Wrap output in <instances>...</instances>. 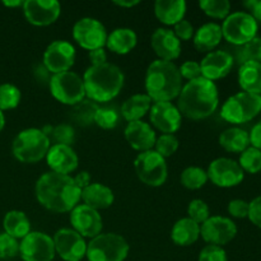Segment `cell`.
<instances>
[{"label":"cell","instance_id":"cell-52","mask_svg":"<svg viewBox=\"0 0 261 261\" xmlns=\"http://www.w3.org/2000/svg\"><path fill=\"white\" fill-rule=\"evenodd\" d=\"M73 178H74V181H75L76 186H78L81 190H83L84 188H87L88 185H91V175H89L87 171H81V172L76 173Z\"/></svg>","mask_w":261,"mask_h":261},{"label":"cell","instance_id":"cell-25","mask_svg":"<svg viewBox=\"0 0 261 261\" xmlns=\"http://www.w3.org/2000/svg\"><path fill=\"white\" fill-rule=\"evenodd\" d=\"M186 7L184 0H157L154 3V14L163 24L175 25L185 17Z\"/></svg>","mask_w":261,"mask_h":261},{"label":"cell","instance_id":"cell-3","mask_svg":"<svg viewBox=\"0 0 261 261\" xmlns=\"http://www.w3.org/2000/svg\"><path fill=\"white\" fill-rule=\"evenodd\" d=\"M182 89L178 68L171 61L154 60L145 74L147 96L154 102H171Z\"/></svg>","mask_w":261,"mask_h":261},{"label":"cell","instance_id":"cell-9","mask_svg":"<svg viewBox=\"0 0 261 261\" xmlns=\"http://www.w3.org/2000/svg\"><path fill=\"white\" fill-rule=\"evenodd\" d=\"M221 27L223 38L239 47L256 37L259 30L257 22L247 12L229 13Z\"/></svg>","mask_w":261,"mask_h":261},{"label":"cell","instance_id":"cell-8","mask_svg":"<svg viewBox=\"0 0 261 261\" xmlns=\"http://www.w3.org/2000/svg\"><path fill=\"white\" fill-rule=\"evenodd\" d=\"M48 86L54 98L64 105L74 106L86 98L83 78L74 71L53 74Z\"/></svg>","mask_w":261,"mask_h":261},{"label":"cell","instance_id":"cell-6","mask_svg":"<svg viewBox=\"0 0 261 261\" xmlns=\"http://www.w3.org/2000/svg\"><path fill=\"white\" fill-rule=\"evenodd\" d=\"M260 112L261 96L240 92L224 102L221 110V116L229 124L240 125L251 121Z\"/></svg>","mask_w":261,"mask_h":261},{"label":"cell","instance_id":"cell-49","mask_svg":"<svg viewBox=\"0 0 261 261\" xmlns=\"http://www.w3.org/2000/svg\"><path fill=\"white\" fill-rule=\"evenodd\" d=\"M244 7L249 10V14L257 22L261 23V0H247L244 3Z\"/></svg>","mask_w":261,"mask_h":261},{"label":"cell","instance_id":"cell-32","mask_svg":"<svg viewBox=\"0 0 261 261\" xmlns=\"http://www.w3.org/2000/svg\"><path fill=\"white\" fill-rule=\"evenodd\" d=\"M5 233L14 237L15 240H23L31 232V223L25 213L20 211H10L5 214L3 221Z\"/></svg>","mask_w":261,"mask_h":261},{"label":"cell","instance_id":"cell-53","mask_svg":"<svg viewBox=\"0 0 261 261\" xmlns=\"http://www.w3.org/2000/svg\"><path fill=\"white\" fill-rule=\"evenodd\" d=\"M35 76L38 82H41V83H47V84L50 83V79H51L50 71L45 68V65H43V64L36 66Z\"/></svg>","mask_w":261,"mask_h":261},{"label":"cell","instance_id":"cell-34","mask_svg":"<svg viewBox=\"0 0 261 261\" xmlns=\"http://www.w3.org/2000/svg\"><path fill=\"white\" fill-rule=\"evenodd\" d=\"M208 181L206 171L200 167H188L181 173V184L189 190H198L201 189Z\"/></svg>","mask_w":261,"mask_h":261},{"label":"cell","instance_id":"cell-47","mask_svg":"<svg viewBox=\"0 0 261 261\" xmlns=\"http://www.w3.org/2000/svg\"><path fill=\"white\" fill-rule=\"evenodd\" d=\"M173 33L176 35V37L178 40L182 41H189L194 37V33H195V30H194L193 24H191L189 20L182 19L178 23L175 24V30H173Z\"/></svg>","mask_w":261,"mask_h":261},{"label":"cell","instance_id":"cell-30","mask_svg":"<svg viewBox=\"0 0 261 261\" xmlns=\"http://www.w3.org/2000/svg\"><path fill=\"white\" fill-rule=\"evenodd\" d=\"M219 144L231 153H242L250 147V135L241 127H229L219 135Z\"/></svg>","mask_w":261,"mask_h":261},{"label":"cell","instance_id":"cell-18","mask_svg":"<svg viewBox=\"0 0 261 261\" xmlns=\"http://www.w3.org/2000/svg\"><path fill=\"white\" fill-rule=\"evenodd\" d=\"M70 223L73 229L78 232L82 237L94 239L101 234L102 218L99 213L84 204H78L70 212Z\"/></svg>","mask_w":261,"mask_h":261},{"label":"cell","instance_id":"cell-7","mask_svg":"<svg viewBox=\"0 0 261 261\" xmlns=\"http://www.w3.org/2000/svg\"><path fill=\"white\" fill-rule=\"evenodd\" d=\"M129 254V244L116 233H101L87 244L88 261H124Z\"/></svg>","mask_w":261,"mask_h":261},{"label":"cell","instance_id":"cell-12","mask_svg":"<svg viewBox=\"0 0 261 261\" xmlns=\"http://www.w3.org/2000/svg\"><path fill=\"white\" fill-rule=\"evenodd\" d=\"M107 33L105 25L94 18L86 17L79 19L73 27V37L86 50L92 51L106 46Z\"/></svg>","mask_w":261,"mask_h":261},{"label":"cell","instance_id":"cell-42","mask_svg":"<svg viewBox=\"0 0 261 261\" xmlns=\"http://www.w3.org/2000/svg\"><path fill=\"white\" fill-rule=\"evenodd\" d=\"M19 254V244L18 240L3 232L0 233V259H13Z\"/></svg>","mask_w":261,"mask_h":261},{"label":"cell","instance_id":"cell-23","mask_svg":"<svg viewBox=\"0 0 261 261\" xmlns=\"http://www.w3.org/2000/svg\"><path fill=\"white\" fill-rule=\"evenodd\" d=\"M125 138L130 147L134 148L135 150H139L140 153L152 149L157 140L152 126L142 120L127 124V126L125 127Z\"/></svg>","mask_w":261,"mask_h":261},{"label":"cell","instance_id":"cell-28","mask_svg":"<svg viewBox=\"0 0 261 261\" xmlns=\"http://www.w3.org/2000/svg\"><path fill=\"white\" fill-rule=\"evenodd\" d=\"M138 36L132 28H116L107 36L106 46L110 51L119 55L129 54L137 46Z\"/></svg>","mask_w":261,"mask_h":261},{"label":"cell","instance_id":"cell-27","mask_svg":"<svg viewBox=\"0 0 261 261\" xmlns=\"http://www.w3.org/2000/svg\"><path fill=\"white\" fill-rule=\"evenodd\" d=\"M200 237V224L190 218H181L171 229V239L177 246H190Z\"/></svg>","mask_w":261,"mask_h":261},{"label":"cell","instance_id":"cell-2","mask_svg":"<svg viewBox=\"0 0 261 261\" xmlns=\"http://www.w3.org/2000/svg\"><path fill=\"white\" fill-rule=\"evenodd\" d=\"M218 105L219 94L216 83L203 76L188 82L178 94V111L191 120L206 119L217 111Z\"/></svg>","mask_w":261,"mask_h":261},{"label":"cell","instance_id":"cell-10","mask_svg":"<svg viewBox=\"0 0 261 261\" xmlns=\"http://www.w3.org/2000/svg\"><path fill=\"white\" fill-rule=\"evenodd\" d=\"M135 172L145 185L158 188L167 180V163L160 153L150 149L138 154L134 162Z\"/></svg>","mask_w":261,"mask_h":261},{"label":"cell","instance_id":"cell-31","mask_svg":"<svg viewBox=\"0 0 261 261\" xmlns=\"http://www.w3.org/2000/svg\"><path fill=\"white\" fill-rule=\"evenodd\" d=\"M152 99L147 94H134L129 97L121 106V115L127 122L139 121L150 110Z\"/></svg>","mask_w":261,"mask_h":261},{"label":"cell","instance_id":"cell-51","mask_svg":"<svg viewBox=\"0 0 261 261\" xmlns=\"http://www.w3.org/2000/svg\"><path fill=\"white\" fill-rule=\"evenodd\" d=\"M249 135L251 147L261 150V120L254 125V127H252L251 132L249 133Z\"/></svg>","mask_w":261,"mask_h":261},{"label":"cell","instance_id":"cell-39","mask_svg":"<svg viewBox=\"0 0 261 261\" xmlns=\"http://www.w3.org/2000/svg\"><path fill=\"white\" fill-rule=\"evenodd\" d=\"M94 124L105 130H111L117 126L119 124V112L114 107H98L94 119Z\"/></svg>","mask_w":261,"mask_h":261},{"label":"cell","instance_id":"cell-21","mask_svg":"<svg viewBox=\"0 0 261 261\" xmlns=\"http://www.w3.org/2000/svg\"><path fill=\"white\" fill-rule=\"evenodd\" d=\"M150 45L160 60L172 63L181 54V41L168 28H157L150 37Z\"/></svg>","mask_w":261,"mask_h":261},{"label":"cell","instance_id":"cell-16","mask_svg":"<svg viewBox=\"0 0 261 261\" xmlns=\"http://www.w3.org/2000/svg\"><path fill=\"white\" fill-rule=\"evenodd\" d=\"M55 251L65 261H81L87 254V242L74 229L61 228L54 236Z\"/></svg>","mask_w":261,"mask_h":261},{"label":"cell","instance_id":"cell-22","mask_svg":"<svg viewBox=\"0 0 261 261\" xmlns=\"http://www.w3.org/2000/svg\"><path fill=\"white\" fill-rule=\"evenodd\" d=\"M48 167L51 172L61 173V175H69L74 172L78 167V155L74 149L69 145L55 144L50 147L47 154H46Z\"/></svg>","mask_w":261,"mask_h":261},{"label":"cell","instance_id":"cell-44","mask_svg":"<svg viewBox=\"0 0 261 261\" xmlns=\"http://www.w3.org/2000/svg\"><path fill=\"white\" fill-rule=\"evenodd\" d=\"M198 261H228V257L223 247L208 245L200 251Z\"/></svg>","mask_w":261,"mask_h":261},{"label":"cell","instance_id":"cell-17","mask_svg":"<svg viewBox=\"0 0 261 261\" xmlns=\"http://www.w3.org/2000/svg\"><path fill=\"white\" fill-rule=\"evenodd\" d=\"M22 7L25 19L38 27L53 24L61 13L60 3L56 0H25Z\"/></svg>","mask_w":261,"mask_h":261},{"label":"cell","instance_id":"cell-26","mask_svg":"<svg viewBox=\"0 0 261 261\" xmlns=\"http://www.w3.org/2000/svg\"><path fill=\"white\" fill-rule=\"evenodd\" d=\"M194 46L200 53H212L221 43L222 27L217 23H205L194 33Z\"/></svg>","mask_w":261,"mask_h":261},{"label":"cell","instance_id":"cell-50","mask_svg":"<svg viewBox=\"0 0 261 261\" xmlns=\"http://www.w3.org/2000/svg\"><path fill=\"white\" fill-rule=\"evenodd\" d=\"M88 58L92 66L102 65V64L107 63V54L106 51H105V48H97V50L89 51Z\"/></svg>","mask_w":261,"mask_h":261},{"label":"cell","instance_id":"cell-55","mask_svg":"<svg viewBox=\"0 0 261 261\" xmlns=\"http://www.w3.org/2000/svg\"><path fill=\"white\" fill-rule=\"evenodd\" d=\"M3 4L7 5V7H19V5H23V2L15 0V2H4Z\"/></svg>","mask_w":261,"mask_h":261},{"label":"cell","instance_id":"cell-45","mask_svg":"<svg viewBox=\"0 0 261 261\" xmlns=\"http://www.w3.org/2000/svg\"><path fill=\"white\" fill-rule=\"evenodd\" d=\"M178 71H180L181 78L188 79L189 82L194 81V79H198L201 76L200 63L191 60L185 61V63L178 68Z\"/></svg>","mask_w":261,"mask_h":261},{"label":"cell","instance_id":"cell-56","mask_svg":"<svg viewBox=\"0 0 261 261\" xmlns=\"http://www.w3.org/2000/svg\"><path fill=\"white\" fill-rule=\"evenodd\" d=\"M4 125H5L4 114H3V111H0V132H2L3 129H4Z\"/></svg>","mask_w":261,"mask_h":261},{"label":"cell","instance_id":"cell-54","mask_svg":"<svg viewBox=\"0 0 261 261\" xmlns=\"http://www.w3.org/2000/svg\"><path fill=\"white\" fill-rule=\"evenodd\" d=\"M139 3H140L139 0H132V2H124V0H120V2H115V4L122 8H132V7H135V5H138Z\"/></svg>","mask_w":261,"mask_h":261},{"label":"cell","instance_id":"cell-14","mask_svg":"<svg viewBox=\"0 0 261 261\" xmlns=\"http://www.w3.org/2000/svg\"><path fill=\"white\" fill-rule=\"evenodd\" d=\"M75 61V48L68 41L51 42L43 53V65L50 73L59 74L70 70Z\"/></svg>","mask_w":261,"mask_h":261},{"label":"cell","instance_id":"cell-13","mask_svg":"<svg viewBox=\"0 0 261 261\" xmlns=\"http://www.w3.org/2000/svg\"><path fill=\"white\" fill-rule=\"evenodd\" d=\"M208 180L218 188H233L244 181L245 172L240 167L239 162L231 158H217L209 165Z\"/></svg>","mask_w":261,"mask_h":261},{"label":"cell","instance_id":"cell-38","mask_svg":"<svg viewBox=\"0 0 261 261\" xmlns=\"http://www.w3.org/2000/svg\"><path fill=\"white\" fill-rule=\"evenodd\" d=\"M20 91L18 87L10 83L0 86V111L12 110L19 105Z\"/></svg>","mask_w":261,"mask_h":261},{"label":"cell","instance_id":"cell-19","mask_svg":"<svg viewBox=\"0 0 261 261\" xmlns=\"http://www.w3.org/2000/svg\"><path fill=\"white\" fill-rule=\"evenodd\" d=\"M150 122L163 134H173L181 126L182 115L171 102H154L150 106Z\"/></svg>","mask_w":261,"mask_h":261},{"label":"cell","instance_id":"cell-40","mask_svg":"<svg viewBox=\"0 0 261 261\" xmlns=\"http://www.w3.org/2000/svg\"><path fill=\"white\" fill-rule=\"evenodd\" d=\"M155 152L163 158L171 157L178 149V139L173 134H162L155 140Z\"/></svg>","mask_w":261,"mask_h":261},{"label":"cell","instance_id":"cell-33","mask_svg":"<svg viewBox=\"0 0 261 261\" xmlns=\"http://www.w3.org/2000/svg\"><path fill=\"white\" fill-rule=\"evenodd\" d=\"M98 107L99 106L94 101L89 98H84L79 103L71 106V110L69 111V116L79 126H89V125L94 124Z\"/></svg>","mask_w":261,"mask_h":261},{"label":"cell","instance_id":"cell-48","mask_svg":"<svg viewBox=\"0 0 261 261\" xmlns=\"http://www.w3.org/2000/svg\"><path fill=\"white\" fill-rule=\"evenodd\" d=\"M249 206V217L254 226H256L257 228H261V195L255 198L254 200L250 201Z\"/></svg>","mask_w":261,"mask_h":261},{"label":"cell","instance_id":"cell-41","mask_svg":"<svg viewBox=\"0 0 261 261\" xmlns=\"http://www.w3.org/2000/svg\"><path fill=\"white\" fill-rule=\"evenodd\" d=\"M188 218L193 219L198 224H203L211 217L208 204L201 200V199H194V200L190 201L188 206Z\"/></svg>","mask_w":261,"mask_h":261},{"label":"cell","instance_id":"cell-4","mask_svg":"<svg viewBox=\"0 0 261 261\" xmlns=\"http://www.w3.org/2000/svg\"><path fill=\"white\" fill-rule=\"evenodd\" d=\"M125 76L121 69L114 64L89 66L83 75L86 96L97 102H109L114 99L124 86Z\"/></svg>","mask_w":261,"mask_h":261},{"label":"cell","instance_id":"cell-1","mask_svg":"<svg viewBox=\"0 0 261 261\" xmlns=\"http://www.w3.org/2000/svg\"><path fill=\"white\" fill-rule=\"evenodd\" d=\"M35 193L38 203L55 213L71 212L78 205L82 196V190L71 176L51 171L38 178Z\"/></svg>","mask_w":261,"mask_h":261},{"label":"cell","instance_id":"cell-35","mask_svg":"<svg viewBox=\"0 0 261 261\" xmlns=\"http://www.w3.org/2000/svg\"><path fill=\"white\" fill-rule=\"evenodd\" d=\"M199 7L206 15L217 19H226L231 12V3L228 0H201Z\"/></svg>","mask_w":261,"mask_h":261},{"label":"cell","instance_id":"cell-46","mask_svg":"<svg viewBox=\"0 0 261 261\" xmlns=\"http://www.w3.org/2000/svg\"><path fill=\"white\" fill-rule=\"evenodd\" d=\"M249 206L250 204L246 200L242 199H234L231 200L228 204V213L231 214L233 218L244 219L249 217Z\"/></svg>","mask_w":261,"mask_h":261},{"label":"cell","instance_id":"cell-5","mask_svg":"<svg viewBox=\"0 0 261 261\" xmlns=\"http://www.w3.org/2000/svg\"><path fill=\"white\" fill-rule=\"evenodd\" d=\"M51 142L40 129L30 127L15 137L13 140V154L19 162L35 163L46 157Z\"/></svg>","mask_w":261,"mask_h":261},{"label":"cell","instance_id":"cell-43","mask_svg":"<svg viewBox=\"0 0 261 261\" xmlns=\"http://www.w3.org/2000/svg\"><path fill=\"white\" fill-rule=\"evenodd\" d=\"M51 137H53L54 142L56 144L69 145V147H71V144L74 143V139H75V130L73 129L71 125L60 124L58 126H54Z\"/></svg>","mask_w":261,"mask_h":261},{"label":"cell","instance_id":"cell-15","mask_svg":"<svg viewBox=\"0 0 261 261\" xmlns=\"http://www.w3.org/2000/svg\"><path fill=\"white\" fill-rule=\"evenodd\" d=\"M237 234V226L227 217H209L200 226V236L209 245L223 246L231 242Z\"/></svg>","mask_w":261,"mask_h":261},{"label":"cell","instance_id":"cell-11","mask_svg":"<svg viewBox=\"0 0 261 261\" xmlns=\"http://www.w3.org/2000/svg\"><path fill=\"white\" fill-rule=\"evenodd\" d=\"M55 254L54 240L43 232H30L19 244L23 261H53Z\"/></svg>","mask_w":261,"mask_h":261},{"label":"cell","instance_id":"cell-29","mask_svg":"<svg viewBox=\"0 0 261 261\" xmlns=\"http://www.w3.org/2000/svg\"><path fill=\"white\" fill-rule=\"evenodd\" d=\"M239 84L242 91L261 96V64L247 61L240 65Z\"/></svg>","mask_w":261,"mask_h":261},{"label":"cell","instance_id":"cell-37","mask_svg":"<svg viewBox=\"0 0 261 261\" xmlns=\"http://www.w3.org/2000/svg\"><path fill=\"white\" fill-rule=\"evenodd\" d=\"M237 60L240 61V65L247 63V61L261 64V37L256 36L250 42L245 43L244 46H240L239 53H237Z\"/></svg>","mask_w":261,"mask_h":261},{"label":"cell","instance_id":"cell-36","mask_svg":"<svg viewBox=\"0 0 261 261\" xmlns=\"http://www.w3.org/2000/svg\"><path fill=\"white\" fill-rule=\"evenodd\" d=\"M240 167L244 172L259 173L261 171V150L254 147H249L240 155Z\"/></svg>","mask_w":261,"mask_h":261},{"label":"cell","instance_id":"cell-20","mask_svg":"<svg viewBox=\"0 0 261 261\" xmlns=\"http://www.w3.org/2000/svg\"><path fill=\"white\" fill-rule=\"evenodd\" d=\"M234 58L232 54L224 50H216L208 53L200 63L201 76L214 82L224 78L232 70Z\"/></svg>","mask_w":261,"mask_h":261},{"label":"cell","instance_id":"cell-24","mask_svg":"<svg viewBox=\"0 0 261 261\" xmlns=\"http://www.w3.org/2000/svg\"><path fill=\"white\" fill-rule=\"evenodd\" d=\"M81 200L84 201V205L98 212L99 209H107L114 204V191L103 184H91L82 190Z\"/></svg>","mask_w":261,"mask_h":261}]
</instances>
